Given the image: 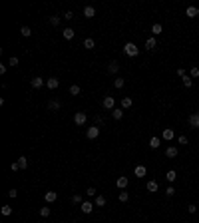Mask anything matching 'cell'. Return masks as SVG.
I'll use <instances>...</instances> for the list:
<instances>
[{
    "label": "cell",
    "instance_id": "cell-1",
    "mask_svg": "<svg viewBox=\"0 0 199 223\" xmlns=\"http://www.w3.org/2000/svg\"><path fill=\"white\" fill-rule=\"evenodd\" d=\"M124 52L128 54L129 58H135V56H137V54H139V48H137V46L133 44V42H128V44L124 46Z\"/></svg>",
    "mask_w": 199,
    "mask_h": 223
},
{
    "label": "cell",
    "instance_id": "cell-2",
    "mask_svg": "<svg viewBox=\"0 0 199 223\" xmlns=\"http://www.w3.org/2000/svg\"><path fill=\"white\" fill-rule=\"evenodd\" d=\"M86 136L90 137V140H96V137L100 136V128H98V125H92V128H88V129H86Z\"/></svg>",
    "mask_w": 199,
    "mask_h": 223
},
{
    "label": "cell",
    "instance_id": "cell-3",
    "mask_svg": "<svg viewBox=\"0 0 199 223\" xmlns=\"http://www.w3.org/2000/svg\"><path fill=\"white\" fill-rule=\"evenodd\" d=\"M86 120H88V116H86L84 112H76V113H74V121H76L78 125H84V124H86Z\"/></svg>",
    "mask_w": 199,
    "mask_h": 223
},
{
    "label": "cell",
    "instance_id": "cell-4",
    "mask_svg": "<svg viewBox=\"0 0 199 223\" xmlns=\"http://www.w3.org/2000/svg\"><path fill=\"white\" fill-rule=\"evenodd\" d=\"M101 104H104V108H105V110H109V112H112V110H113V106H116V100H113L112 96H105Z\"/></svg>",
    "mask_w": 199,
    "mask_h": 223
},
{
    "label": "cell",
    "instance_id": "cell-5",
    "mask_svg": "<svg viewBox=\"0 0 199 223\" xmlns=\"http://www.w3.org/2000/svg\"><path fill=\"white\" fill-rule=\"evenodd\" d=\"M189 128H199V112H193L189 116Z\"/></svg>",
    "mask_w": 199,
    "mask_h": 223
},
{
    "label": "cell",
    "instance_id": "cell-6",
    "mask_svg": "<svg viewBox=\"0 0 199 223\" xmlns=\"http://www.w3.org/2000/svg\"><path fill=\"white\" fill-rule=\"evenodd\" d=\"M46 86H48L50 90H56V88L60 86V80H58V78H54V76H52V78H48V80H46Z\"/></svg>",
    "mask_w": 199,
    "mask_h": 223
},
{
    "label": "cell",
    "instance_id": "cell-7",
    "mask_svg": "<svg viewBox=\"0 0 199 223\" xmlns=\"http://www.w3.org/2000/svg\"><path fill=\"white\" fill-rule=\"evenodd\" d=\"M133 173H135V177H139V179H141V177H145L147 167H145V165H137V167L133 169Z\"/></svg>",
    "mask_w": 199,
    "mask_h": 223
},
{
    "label": "cell",
    "instance_id": "cell-8",
    "mask_svg": "<svg viewBox=\"0 0 199 223\" xmlns=\"http://www.w3.org/2000/svg\"><path fill=\"white\" fill-rule=\"evenodd\" d=\"M185 14H187V18H197V16H199V8H195V6H187Z\"/></svg>",
    "mask_w": 199,
    "mask_h": 223
},
{
    "label": "cell",
    "instance_id": "cell-9",
    "mask_svg": "<svg viewBox=\"0 0 199 223\" xmlns=\"http://www.w3.org/2000/svg\"><path fill=\"white\" fill-rule=\"evenodd\" d=\"M161 137H163L165 141H171L173 137H175V133H173L171 128H165V129H163V133H161Z\"/></svg>",
    "mask_w": 199,
    "mask_h": 223
},
{
    "label": "cell",
    "instance_id": "cell-10",
    "mask_svg": "<svg viewBox=\"0 0 199 223\" xmlns=\"http://www.w3.org/2000/svg\"><path fill=\"white\" fill-rule=\"evenodd\" d=\"M94 205H96V203H92V201H84L80 207H82L84 213H92V211H94Z\"/></svg>",
    "mask_w": 199,
    "mask_h": 223
},
{
    "label": "cell",
    "instance_id": "cell-11",
    "mask_svg": "<svg viewBox=\"0 0 199 223\" xmlns=\"http://www.w3.org/2000/svg\"><path fill=\"white\" fill-rule=\"evenodd\" d=\"M56 197H58V193H56V191H46V193H44L46 203H54V201H56Z\"/></svg>",
    "mask_w": 199,
    "mask_h": 223
},
{
    "label": "cell",
    "instance_id": "cell-12",
    "mask_svg": "<svg viewBox=\"0 0 199 223\" xmlns=\"http://www.w3.org/2000/svg\"><path fill=\"white\" fill-rule=\"evenodd\" d=\"M117 70H120V64H117L116 60H112L109 66H108V74H117Z\"/></svg>",
    "mask_w": 199,
    "mask_h": 223
},
{
    "label": "cell",
    "instance_id": "cell-13",
    "mask_svg": "<svg viewBox=\"0 0 199 223\" xmlns=\"http://www.w3.org/2000/svg\"><path fill=\"white\" fill-rule=\"evenodd\" d=\"M30 84H32V88H42V86H44V78L36 76V78H32V80H30Z\"/></svg>",
    "mask_w": 199,
    "mask_h": 223
},
{
    "label": "cell",
    "instance_id": "cell-14",
    "mask_svg": "<svg viewBox=\"0 0 199 223\" xmlns=\"http://www.w3.org/2000/svg\"><path fill=\"white\" fill-rule=\"evenodd\" d=\"M128 177H125V175H121V177H117V181H116V185L117 187H120V189H125V187H128Z\"/></svg>",
    "mask_w": 199,
    "mask_h": 223
},
{
    "label": "cell",
    "instance_id": "cell-15",
    "mask_svg": "<svg viewBox=\"0 0 199 223\" xmlns=\"http://www.w3.org/2000/svg\"><path fill=\"white\" fill-rule=\"evenodd\" d=\"M177 153H179V149H177L175 145H169V148L165 149V155H167V157H177Z\"/></svg>",
    "mask_w": 199,
    "mask_h": 223
},
{
    "label": "cell",
    "instance_id": "cell-16",
    "mask_svg": "<svg viewBox=\"0 0 199 223\" xmlns=\"http://www.w3.org/2000/svg\"><path fill=\"white\" fill-rule=\"evenodd\" d=\"M62 34H64V38H66V40H72V38L76 36V30H74V28H70V26H68V28H64V32H62Z\"/></svg>",
    "mask_w": 199,
    "mask_h": 223
},
{
    "label": "cell",
    "instance_id": "cell-17",
    "mask_svg": "<svg viewBox=\"0 0 199 223\" xmlns=\"http://www.w3.org/2000/svg\"><path fill=\"white\" fill-rule=\"evenodd\" d=\"M145 189H147V191H151V193H153V191H157V189H159V183H157V181H153V179H151V181H147V185H145Z\"/></svg>",
    "mask_w": 199,
    "mask_h": 223
},
{
    "label": "cell",
    "instance_id": "cell-18",
    "mask_svg": "<svg viewBox=\"0 0 199 223\" xmlns=\"http://www.w3.org/2000/svg\"><path fill=\"white\" fill-rule=\"evenodd\" d=\"M84 16H86V18H94V16H96L94 6H86V8H84Z\"/></svg>",
    "mask_w": 199,
    "mask_h": 223
},
{
    "label": "cell",
    "instance_id": "cell-19",
    "mask_svg": "<svg viewBox=\"0 0 199 223\" xmlns=\"http://www.w3.org/2000/svg\"><path fill=\"white\" fill-rule=\"evenodd\" d=\"M112 116H113V120H121V117H124V110H121V108H113Z\"/></svg>",
    "mask_w": 199,
    "mask_h": 223
},
{
    "label": "cell",
    "instance_id": "cell-20",
    "mask_svg": "<svg viewBox=\"0 0 199 223\" xmlns=\"http://www.w3.org/2000/svg\"><path fill=\"white\" fill-rule=\"evenodd\" d=\"M159 145H161V140L153 136V137H151V140H149V148H151V149H157Z\"/></svg>",
    "mask_w": 199,
    "mask_h": 223
},
{
    "label": "cell",
    "instance_id": "cell-21",
    "mask_svg": "<svg viewBox=\"0 0 199 223\" xmlns=\"http://www.w3.org/2000/svg\"><path fill=\"white\" fill-rule=\"evenodd\" d=\"M132 98H128V96H125V98H121V110H128V108H132Z\"/></svg>",
    "mask_w": 199,
    "mask_h": 223
},
{
    "label": "cell",
    "instance_id": "cell-22",
    "mask_svg": "<svg viewBox=\"0 0 199 223\" xmlns=\"http://www.w3.org/2000/svg\"><path fill=\"white\" fill-rule=\"evenodd\" d=\"M18 165H20V169H26L28 167V157L26 155H20L18 157Z\"/></svg>",
    "mask_w": 199,
    "mask_h": 223
},
{
    "label": "cell",
    "instance_id": "cell-23",
    "mask_svg": "<svg viewBox=\"0 0 199 223\" xmlns=\"http://www.w3.org/2000/svg\"><path fill=\"white\" fill-rule=\"evenodd\" d=\"M165 179H167L169 183H173V181H175V179H177V173H175V171H173V169H169L167 173H165Z\"/></svg>",
    "mask_w": 199,
    "mask_h": 223
},
{
    "label": "cell",
    "instance_id": "cell-24",
    "mask_svg": "<svg viewBox=\"0 0 199 223\" xmlns=\"http://www.w3.org/2000/svg\"><path fill=\"white\" fill-rule=\"evenodd\" d=\"M84 48H88V50H94V48H96V42L92 40V38H86V40H84Z\"/></svg>",
    "mask_w": 199,
    "mask_h": 223
},
{
    "label": "cell",
    "instance_id": "cell-25",
    "mask_svg": "<svg viewBox=\"0 0 199 223\" xmlns=\"http://www.w3.org/2000/svg\"><path fill=\"white\" fill-rule=\"evenodd\" d=\"M117 199H120V201H121V203H125V201H128V199H129V193H128V191H125V189H121V191H120V195H117Z\"/></svg>",
    "mask_w": 199,
    "mask_h": 223
},
{
    "label": "cell",
    "instance_id": "cell-26",
    "mask_svg": "<svg viewBox=\"0 0 199 223\" xmlns=\"http://www.w3.org/2000/svg\"><path fill=\"white\" fill-rule=\"evenodd\" d=\"M60 106H62V104L58 102V100H52V102L48 104V110H52V112H54V110H60Z\"/></svg>",
    "mask_w": 199,
    "mask_h": 223
},
{
    "label": "cell",
    "instance_id": "cell-27",
    "mask_svg": "<svg viewBox=\"0 0 199 223\" xmlns=\"http://www.w3.org/2000/svg\"><path fill=\"white\" fill-rule=\"evenodd\" d=\"M151 32H153V36L161 34V32H163V26H161V24H153V26H151Z\"/></svg>",
    "mask_w": 199,
    "mask_h": 223
},
{
    "label": "cell",
    "instance_id": "cell-28",
    "mask_svg": "<svg viewBox=\"0 0 199 223\" xmlns=\"http://www.w3.org/2000/svg\"><path fill=\"white\" fill-rule=\"evenodd\" d=\"M181 80H183V86H185V88H191V86H193V80H191V76H187V74H185Z\"/></svg>",
    "mask_w": 199,
    "mask_h": 223
},
{
    "label": "cell",
    "instance_id": "cell-29",
    "mask_svg": "<svg viewBox=\"0 0 199 223\" xmlns=\"http://www.w3.org/2000/svg\"><path fill=\"white\" fill-rule=\"evenodd\" d=\"M145 48H147V50H155V48H157V44H155V38H149V40L145 42Z\"/></svg>",
    "mask_w": 199,
    "mask_h": 223
},
{
    "label": "cell",
    "instance_id": "cell-30",
    "mask_svg": "<svg viewBox=\"0 0 199 223\" xmlns=\"http://www.w3.org/2000/svg\"><path fill=\"white\" fill-rule=\"evenodd\" d=\"M96 205H98V207H104L105 205V197L104 195H96V201H94Z\"/></svg>",
    "mask_w": 199,
    "mask_h": 223
},
{
    "label": "cell",
    "instance_id": "cell-31",
    "mask_svg": "<svg viewBox=\"0 0 199 223\" xmlns=\"http://www.w3.org/2000/svg\"><path fill=\"white\" fill-rule=\"evenodd\" d=\"M80 92H82V88H80L78 84H74V86H70V94H72V96H78Z\"/></svg>",
    "mask_w": 199,
    "mask_h": 223
},
{
    "label": "cell",
    "instance_id": "cell-32",
    "mask_svg": "<svg viewBox=\"0 0 199 223\" xmlns=\"http://www.w3.org/2000/svg\"><path fill=\"white\" fill-rule=\"evenodd\" d=\"M124 84H125V80H124V78H116V82H113V86H116L117 90H121V88H124Z\"/></svg>",
    "mask_w": 199,
    "mask_h": 223
},
{
    "label": "cell",
    "instance_id": "cell-33",
    "mask_svg": "<svg viewBox=\"0 0 199 223\" xmlns=\"http://www.w3.org/2000/svg\"><path fill=\"white\" fill-rule=\"evenodd\" d=\"M20 34H22V36H32V30H30V28H28V26H22V28H20Z\"/></svg>",
    "mask_w": 199,
    "mask_h": 223
},
{
    "label": "cell",
    "instance_id": "cell-34",
    "mask_svg": "<svg viewBox=\"0 0 199 223\" xmlns=\"http://www.w3.org/2000/svg\"><path fill=\"white\" fill-rule=\"evenodd\" d=\"M72 203H76V205H82L84 203V199H82V195H78V193H76L74 197H72Z\"/></svg>",
    "mask_w": 199,
    "mask_h": 223
},
{
    "label": "cell",
    "instance_id": "cell-35",
    "mask_svg": "<svg viewBox=\"0 0 199 223\" xmlns=\"http://www.w3.org/2000/svg\"><path fill=\"white\" fill-rule=\"evenodd\" d=\"M2 215H12V207L10 205H2Z\"/></svg>",
    "mask_w": 199,
    "mask_h": 223
},
{
    "label": "cell",
    "instance_id": "cell-36",
    "mask_svg": "<svg viewBox=\"0 0 199 223\" xmlns=\"http://www.w3.org/2000/svg\"><path fill=\"white\" fill-rule=\"evenodd\" d=\"M86 195H90V197H96V195H98V191H96V187H88V189H86Z\"/></svg>",
    "mask_w": 199,
    "mask_h": 223
},
{
    "label": "cell",
    "instance_id": "cell-37",
    "mask_svg": "<svg viewBox=\"0 0 199 223\" xmlns=\"http://www.w3.org/2000/svg\"><path fill=\"white\" fill-rule=\"evenodd\" d=\"M50 24H52V26H58V24H60V16H50Z\"/></svg>",
    "mask_w": 199,
    "mask_h": 223
},
{
    "label": "cell",
    "instance_id": "cell-38",
    "mask_svg": "<svg viewBox=\"0 0 199 223\" xmlns=\"http://www.w3.org/2000/svg\"><path fill=\"white\" fill-rule=\"evenodd\" d=\"M40 215L42 217H48L50 215V207H40Z\"/></svg>",
    "mask_w": 199,
    "mask_h": 223
},
{
    "label": "cell",
    "instance_id": "cell-39",
    "mask_svg": "<svg viewBox=\"0 0 199 223\" xmlns=\"http://www.w3.org/2000/svg\"><path fill=\"white\" fill-rule=\"evenodd\" d=\"M173 193H175V189H173V185H169V187L165 189V195H167V197H173Z\"/></svg>",
    "mask_w": 199,
    "mask_h": 223
},
{
    "label": "cell",
    "instance_id": "cell-40",
    "mask_svg": "<svg viewBox=\"0 0 199 223\" xmlns=\"http://www.w3.org/2000/svg\"><path fill=\"white\" fill-rule=\"evenodd\" d=\"M197 76H199V68H197V66H193V68H191V78H197Z\"/></svg>",
    "mask_w": 199,
    "mask_h": 223
},
{
    "label": "cell",
    "instance_id": "cell-41",
    "mask_svg": "<svg viewBox=\"0 0 199 223\" xmlns=\"http://www.w3.org/2000/svg\"><path fill=\"white\" fill-rule=\"evenodd\" d=\"M10 66H12V68H14V66H18V58H16V56L10 58Z\"/></svg>",
    "mask_w": 199,
    "mask_h": 223
},
{
    "label": "cell",
    "instance_id": "cell-42",
    "mask_svg": "<svg viewBox=\"0 0 199 223\" xmlns=\"http://www.w3.org/2000/svg\"><path fill=\"white\" fill-rule=\"evenodd\" d=\"M179 144H181V145H187V144H189L187 137H185V136H179Z\"/></svg>",
    "mask_w": 199,
    "mask_h": 223
},
{
    "label": "cell",
    "instance_id": "cell-43",
    "mask_svg": "<svg viewBox=\"0 0 199 223\" xmlns=\"http://www.w3.org/2000/svg\"><path fill=\"white\" fill-rule=\"evenodd\" d=\"M187 211H189V213H195L197 207H195V205H187Z\"/></svg>",
    "mask_w": 199,
    "mask_h": 223
},
{
    "label": "cell",
    "instance_id": "cell-44",
    "mask_svg": "<svg viewBox=\"0 0 199 223\" xmlns=\"http://www.w3.org/2000/svg\"><path fill=\"white\" fill-rule=\"evenodd\" d=\"M64 18H66V20H72V18H74V12H66Z\"/></svg>",
    "mask_w": 199,
    "mask_h": 223
},
{
    "label": "cell",
    "instance_id": "cell-45",
    "mask_svg": "<svg viewBox=\"0 0 199 223\" xmlns=\"http://www.w3.org/2000/svg\"><path fill=\"white\" fill-rule=\"evenodd\" d=\"M10 167H12V171H18V169H20V165H18V161H14V163H12V165H10Z\"/></svg>",
    "mask_w": 199,
    "mask_h": 223
},
{
    "label": "cell",
    "instance_id": "cell-46",
    "mask_svg": "<svg viewBox=\"0 0 199 223\" xmlns=\"http://www.w3.org/2000/svg\"><path fill=\"white\" fill-rule=\"evenodd\" d=\"M8 195H10V197H16V195H18V191H16V189H10V191H8Z\"/></svg>",
    "mask_w": 199,
    "mask_h": 223
},
{
    "label": "cell",
    "instance_id": "cell-47",
    "mask_svg": "<svg viewBox=\"0 0 199 223\" xmlns=\"http://www.w3.org/2000/svg\"><path fill=\"white\" fill-rule=\"evenodd\" d=\"M177 76H181V78H183V76H185V70L179 68V70H177Z\"/></svg>",
    "mask_w": 199,
    "mask_h": 223
}]
</instances>
